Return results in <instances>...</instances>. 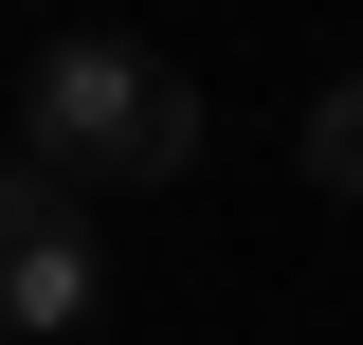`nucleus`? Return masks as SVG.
I'll list each match as a JSON object with an SVG mask.
<instances>
[{"label":"nucleus","mask_w":363,"mask_h":345,"mask_svg":"<svg viewBox=\"0 0 363 345\" xmlns=\"http://www.w3.org/2000/svg\"><path fill=\"white\" fill-rule=\"evenodd\" d=\"M91 291H109V273H91L73 182H55V164H0V327H18V345H73Z\"/></svg>","instance_id":"2"},{"label":"nucleus","mask_w":363,"mask_h":345,"mask_svg":"<svg viewBox=\"0 0 363 345\" xmlns=\"http://www.w3.org/2000/svg\"><path fill=\"white\" fill-rule=\"evenodd\" d=\"M309 182H327V200H363V73L309 109Z\"/></svg>","instance_id":"3"},{"label":"nucleus","mask_w":363,"mask_h":345,"mask_svg":"<svg viewBox=\"0 0 363 345\" xmlns=\"http://www.w3.org/2000/svg\"><path fill=\"white\" fill-rule=\"evenodd\" d=\"M18 164H55L73 200L182 182V164H200V91H182L145 37H55L37 73H18Z\"/></svg>","instance_id":"1"}]
</instances>
